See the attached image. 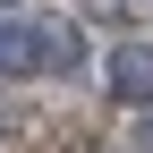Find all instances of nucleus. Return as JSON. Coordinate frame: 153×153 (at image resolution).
Masks as SVG:
<instances>
[{
	"mask_svg": "<svg viewBox=\"0 0 153 153\" xmlns=\"http://www.w3.org/2000/svg\"><path fill=\"white\" fill-rule=\"evenodd\" d=\"M60 60H76L68 26H0V76H34V68H60Z\"/></svg>",
	"mask_w": 153,
	"mask_h": 153,
	"instance_id": "1",
	"label": "nucleus"
},
{
	"mask_svg": "<svg viewBox=\"0 0 153 153\" xmlns=\"http://www.w3.org/2000/svg\"><path fill=\"white\" fill-rule=\"evenodd\" d=\"M111 94H119V102H153V51L145 43L111 51Z\"/></svg>",
	"mask_w": 153,
	"mask_h": 153,
	"instance_id": "2",
	"label": "nucleus"
},
{
	"mask_svg": "<svg viewBox=\"0 0 153 153\" xmlns=\"http://www.w3.org/2000/svg\"><path fill=\"white\" fill-rule=\"evenodd\" d=\"M119 9H145V0H119Z\"/></svg>",
	"mask_w": 153,
	"mask_h": 153,
	"instance_id": "3",
	"label": "nucleus"
}]
</instances>
